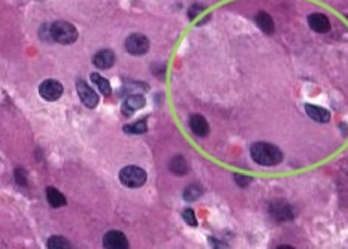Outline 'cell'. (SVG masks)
<instances>
[{"label":"cell","instance_id":"cell-1","mask_svg":"<svg viewBox=\"0 0 348 249\" xmlns=\"http://www.w3.org/2000/svg\"><path fill=\"white\" fill-rule=\"evenodd\" d=\"M251 158L260 166L272 167L283 161V153L278 146L266 143V142H257L254 143L250 150Z\"/></svg>","mask_w":348,"mask_h":249},{"label":"cell","instance_id":"cell-2","mask_svg":"<svg viewBox=\"0 0 348 249\" xmlns=\"http://www.w3.org/2000/svg\"><path fill=\"white\" fill-rule=\"evenodd\" d=\"M53 42L61 45H71L78 39L77 27L67 21H56L50 26Z\"/></svg>","mask_w":348,"mask_h":249},{"label":"cell","instance_id":"cell-3","mask_svg":"<svg viewBox=\"0 0 348 249\" xmlns=\"http://www.w3.org/2000/svg\"><path fill=\"white\" fill-rule=\"evenodd\" d=\"M118 179L127 188H141L147 181V173L139 166H126L118 173Z\"/></svg>","mask_w":348,"mask_h":249},{"label":"cell","instance_id":"cell-4","mask_svg":"<svg viewBox=\"0 0 348 249\" xmlns=\"http://www.w3.org/2000/svg\"><path fill=\"white\" fill-rule=\"evenodd\" d=\"M126 51L132 56H144L150 49V40L141 33H133L126 39Z\"/></svg>","mask_w":348,"mask_h":249},{"label":"cell","instance_id":"cell-5","mask_svg":"<svg viewBox=\"0 0 348 249\" xmlns=\"http://www.w3.org/2000/svg\"><path fill=\"white\" fill-rule=\"evenodd\" d=\"M63 91H64L63 85L56 79H47L39 85V94L43 100H48V102L58 100L63 96Z\"/></svg>","mask_w":348,"mask_h":249},{"label":"cell","instance_id":"cell-6","mask_svg":"<svg viewBox=\"0 0 348 249\" xmlns=\"http://www.w3.org/2000/svg\"><path fill=\"white\" fill-rule=\"evenodd\" d=\"M77 91L78 96L81 98V102H82L87 108H90V109L96 108L97 103H99V96H97L96 91H95L85 81H82V79L78 81Z\"/></svg>","mask_w":348,"mask_h":249},{"label":"cell","instance_id":"cell-7","mask_svg":"<svg viewBox=\"0 0 348 249\" xmlns=\"http://www.w3.org/2000/svg\"><path fill=\"white\" fill-rule=\"evenodd\" d=\"M103 248L127 249L129 248V240L121 231L111 230L103 236Z\"/></svg>","mask_w":348,"mask_h":249},{"label":"cell","instance_id":"cell-8","mask_svg":"<svg viewBox=\"0 0 348 249\" xmlns=\"http://www.w3.org/2000/svg\"><path fill=\"white\" fill-rule=\"evenodd\" d=\"M269 212L271 215L280 222H286V221H291L294 218V211L291 208L290 205L284 203V202H276V203H272L271 208H269Z\"/></svg>","mask_w":348,"mask_h":249},{"label":"cell","instance_id":"cell-9","mask_svg":"<svg viewBox=\"0 0 348 249\" xmlns=\"http://www.w3.org/2000/svg\"><path fill=\"white\" fill-rule=\"evenodd\" d=\"M145 97L141 94H132L126 97L124 103L121 105V114L124 116H132L136 111L142 109L145 106Z\"/></svg>","mask_w":348,"mask_h":249},{"label":"cell","instance_id":"cell-10","mask_svg":"<svg viewBox=\"0 0 348 249\" xmlns=\"http://www.w3.org/2000/svg\"><path fill=\"white\" fill-rule=\"evenodd\" d=\"M189 127L197 137H206L210 134V124L200 114H193L189 118Z\"/></svg>","mask_w":348,"mask_h":249},{"label":"cell","instance_id":"cell-11","mask_svg":"<svg viewBox=\"0 0 348 249\" xmlns=\"http://www.w3.org/2000/svg\"><path fill=\"white\" fill-rule=\"evenodd\" d=\"M93 64L100 70L111 69L115 64V54L111 49H100L93 57Z\"/></svg>","mask_w":348,"mask_h":249},{"label":"cell","instance_id":"cell-12","mask_svg":"<svg viewBox=\"0 0 348 249\" xmlns=\"http://www.w3.org/2000/svg\"><path fill=\"white\" fill-rule=\"evenodd\" d=\"M308 24H310L311 29L317 33H328L330 30L329 18L321 12H314V14L308 15Z\"/></svg>","mask_w":348,"mask_h":249},{"label":"cell","instance_id":"cell-13","mask_svg":"<svg viewBox=\"0 0 348 249\" xmlns=\"http://www.w3.org/2000/svg\"><path fill=\"white\" fill-rule=\"evenodd\" d=\"M305 112L310 116L312 121L320 122V124H326L330 121V112L328 109L321 108V106H315V105H305Z\"/></svg>","mask_w":348,"mask_h":249},{"label":"cell","instance_id":"cell-14","mask_svg":"<svg viewBox=\"0 0 348 249\" xmlns=\"http://www.w3.org/2000/svg\"><path fill=\"white\" fill-rule=\"evenodd\" d=\"M254 19H256L257 27H259L265 35H273V32H275V24H273V19H272V17L269 14H266V12H259Z\"/></svg>","mask_w":348,"mask_h":249},{"label":"cell","instance_id":"cell-15","mask_svg":"<svg viewBox=\"0 0 348 249\" xmlns=\"http://www.w3.org/2000/svg\"><path fill=\"white\" fill-rule=\"evenodd\" d=\"M47 200L53 208H61V206H66V203H67L66 197L54 187L47 188Z\"/></svg>","mask_w":348,"mask_h":249},{"label":"cell","instance_id":"cell-16","mask_svg":"<svg viewBox=\"0 0 348 249\" xmlns=\"http://www.w3.org/2000/svg\"><path fill=\"white\" fill-rule=\"evenodd\" d=\"M90 79L93 81V84H96L97 90L103 94L105 97L111 96L112 94V87H111V82L108 79L99 75V73H91L90 75Z\"/></svg>","mask_w":348,"mask_h":249},{"label":"cell","instance_id":"cell-17","mask_svg":"<svg viewBox=\"0 0 348 249\" xmlns=\"http://www.w3.org/2000/svg\"><path fill=\"white\" fill-rule=\"evenodd\" d=\"M169 170L172 173H175V175H178V176H184V175L187 173V170H189V166H187L185 158H184L182 155H176V157H174V158L171 160V163H169Z\"/></svg>","mask_w":348,"mask_h":249},{"label":"cell","instance_id":"cell-18","mask_svg":"<svg viewBox=\"0 0 348 249\" xmlns=\"http://www.w3.org/2000/svg\"><path fill=\"white\" fill-rule=\"evenodd\" d=\"M47 248L50 249H69L71 248V242L63 237V236H51L47 240Z\"/></svg>","mask_w":348,"mask_h":249},{"label":"cell","instance_id":"cell-19","mask_svg":"<svg viewBox=\"0 0 348 249\" xmlns=\"http://www.w3.org/2000/svg\"><path fill=\"white\" fill-rule=\"evenodd\" d=\"M147 130V121H136L133 124H127L123 127V132L129 134H144Z\"/></svg>","mask_w":348,"mask_h":249},{"label":"cell","instance_id":"cell-20","mask_svg":"<svg viewBox=\"0 0 348 249\" xmlns=\"http://www.w3.org/2000/svg\"><path fill=\"white\" fill-rule=\"evenodd\" d=\"M203 194V188L200 187V185H196V184H192V185H189L185 190H184V200H187V202H194V200H197L200 195Z\"/></svg>","mask_w":348,"mask_h":249},{"label":"cell","instance_id":"cell-21","mask_svg":"<svg viewBox=\"0 0 348 249\" xmlns=\"http://www.w3.org/2000/svg\"><path fill=\"white\" fill-rule=\"evenodd\" d=\"M182 218H184V221H185L189 226H192V227H196V226H197V219H196V215H194L193 209H184V212H182Z\"/></svg>","mask_w":348,"mask_h":249},{"label":"cell","instance_id":"cell-22","mask_svg":"<svg viewBox=\"0 0 348 249\" xmlns=\"http://www.w3.org/2000/svg\"><path fill=\"white\" fill-rule=\"evenodd\" d=\"M233 179H235V182L238 184V187H241V188L248 187L252 182V178H250V176H244V175H235Z\"/></svg>","mask_w":348,"mask_h":249},{"label":"cell","instance_id":"cell-23","mask_svg":"<svg viewBox=\"0 0 348 249\" xmlns=\"http://www.w3.org/2000/svg\"><path fill=\"white\" fill-rule=\"evenodd\" d=\"M15 181L17 184L21 185V187H26L27 185V181H26V170L24 169H15Z\"/></svg>","mask_w":348,"mask_h":249},{"label":"cell","instance_id":"cell-24","mask_svg":"<svg viewBox=\"0 0 348 249\" xmlns=\"http://www.w3.org/2000/svg\"><path fill=\"white\" fill-rule=\"evenodd\" d=\"M203 11V6L202 5H193L192 8H189V12H187V15H189V18L193 19L197 17V14H200Z\"/></svg>","mask_w":348,"mask_h":249}]
</instances>
